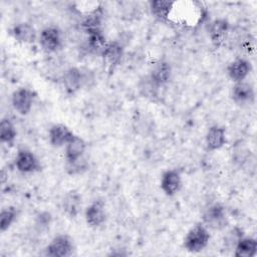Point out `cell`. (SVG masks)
<instances>
[{"instance_id": "obj_1", "label": "cell", "mask_w": 257, "mask_h": 257, "mask_svg": "<svg viewBox=\"0 0 257 257\" xmlns=\"http://www.w3.org/2000/svg\"><path fill=\"white\" fill-rule=\"evenodd\" d=\"M210 241V233L204 224H197L189 230L184 238V247L192 253L204 250Z\"/></svg>"}, {"instance_id": "obj_2", "label": "cell", "mask_w": 257, "mask_h": 257, "mask_svg": "<svg viewBox=\"0 0 257 257\" xmlns=\"http://www.w3.org/2000/svg\"><path fill=\"white\" fill-rule=\"evenodd\" d=\"M74 244L68 235L54 237L45 248V255L49 257H68L73 254Z\"/></svg>"}, {"instance_id": "obj_3", "label": "cell", "mask_w": 257, "mask_h": 257, "mask_svg": "<svg viewBox=\"0 0 257 257\" xmlns=\"http://www.w3.org/2000/svg\"><path fill=\"white\" fill-rule=\"evenodd\" d=\"M34 100V93L27 87H20L16 89L11 96V103L13 108L20 114L26 115L30 112Z\"/></svg>"}, {"instance_id": "obj_4", "label": "cell", "mask_w": 257, "mask_h": 257, "mask_svg": "<svg viewBox=\"0 0 257 257\" xmlns=\"http://www.w3.org/2000/svg\"><path fill=\"white\" fill-rule=\"evenodd\" d=\"M61 33L59 29L54 26L44 28L39 34V44L47 53L55 52L61 46Z\"/></svg>"}, {"instance_id": "obj_5", "label": "cell", "mask_w": 257, "mask_h": 257, "mask_svg": "<svg viewBox=\"0 0 257 257\" xmlns=\"http://www.w3.org/2000/svg\"><path fill=\"white\" fill-rule=\"evenodd\" d=\"M103 62L108 71H113L114 68L119 64L123 56V46L120 42L114 40L107 42L104 50L101 54Z\"/></svg>"}, {"instance_id": "obj_6", "label": "cell", "mask_w": 257, "mask_h": 257, "mask_svg": "<svg viewBox=\"0 0 257 257\" xmlns=\"http://www.w3.org/2000/svg\"><path fill=\"white\" fill-rule=\"evenodd\" d=\"M231 96L237 104H251L255 100V90L251 83L244 81L236 82L232 87Z\"/></svg>"}, {"instance_id": "obj_7", "label": "cell", "mask_w": 257, "mask_h": 257, "mask_svg": "<svg viewBox=\"0 0 257 257\" xmlns=\"http://www.w3.org/2000/svg\"><path fill=\"white\" fill-rule=\"evenodd\" d=\"M62 84L66 92L75 93L84 85L83 70L77 67H69L62 74Z\"/></svg>"}, {"instance_id": "obj_8", "label": "cell", "mask_w": 257, "mask_h": 257, "mask_svg": "<svg viewBox=\"0 0 257 257\" xmlns=\"http://www.w3.org/2000/svg\"><path fill=\"white\" fill-rule=\"evenodd\" d=\"M226 213L223 206L215 204L210 206L203 215V224L207 228L221 229L225 226Z\"/></svg>"}, {"instance_id": "obj_9", "label": "cell", "mask_w": 257, "mask_h": 257, "mask_svg": "<svg viewBox=\"0 0 257 257\" xmlns=\"http://www.w3.org/2000/svg\"><path fill=\"white\" fill-rule=\"evenodd\" d=\"M14 163L16 169L23 174H30L39 169V163L34 154L25 149L17 152Z\"/></svg>"}, {"instance_id": "obj_10", "label": "cell", "mask_w": 257, "mask_h": 257, "mask_svg": "<svg viewBox=\"0 0 257 257\" xmlns=\"http://www.w3.org/2000/svg\"><path fill=\"white\" fill-rule=\"evenodd\" d=\"M84 218L89 227L97 228L100 227L106 219V213L104 204L102 201L97 200L91 203L84 212Z\"/></svg>"}, {"instance_id": "obj_11", "label": "cell", "mask_w": 257, "mask_h": 257, "mask_svg": "<svg viewBox=\"0 0 257 257\" xmlns=\"http://www.w3.org/2000/svg\"><path fill=\"white\" fill-rule=\"evenodd\" d=\"M160 186L167 196L176 195L182 187V177L177 170H167L162 174Z\"/></svg>"}, {"instance_id": "obj_12", "label": "cell", "mask_w": 257, "mask_h": 257, "mask_svg": "<svg viewBox=\"0 0 257 257\" xmlns=\"http://www.w3.org/2000/svg\"><path fill=\"white\" fill-rule=\"evenodd\" d=\"M251 63L244 58H237L233 60L227 67L228 76L232 81H244L251 72Z\"/></svg>"}, {"instance_id": "obj_13", "label": "cell", "mask_w": 257, "mask_h": 257, "mask_svg": "<svg viewBox=\"0 0 257 257\" xmlns=\"http://www.w3.org/2000/svg\"><path fill=\"white\" fill-rule=\"evenodd\" d=\"M73 136V133L65 124L62 123L53 124L48 133L49 143L55 148L65 147V145Z\"/></svg>"}, {"instance_id": "obj_14", "label": "cell", "mask_w": 257, "mask_h": 257, "mask_svg": "<svg viewBox=\"0 0 257 257\" xmlns=\"http://www.w3.org/2000/svg\"><path fill=\"white\" fill-rule=\"evenodd\" d=\"M11 34L17 42L23 43V44H31L35 42L37 38V33L35 28L31 24L26 22L16 24L12 28Z\"/></svg>"}, {"instance_id": "obj_15", "label": "cell", "mask_w": 257, "mask_h": 257, "mask_svg": "<svg viewBox=\"0 0 257 257\" xmlns=\"http://www.w3.org/2000/svg\"><path fill=\"white\" fill-rule=\"evenodd\" d=\"M229 23L225 19H215L209 25V36L212 43L219 47L227 37Z\"/></svg>"}, {"instance_id": "obj_16", "label": "cell", "mask_w": 257, "mask_h": 257, "mask_svg": "<svg viewBox=\"0 0 257 257\" xmlns=\"http://www.w3.org/2000/svg\"><path fill=\"white\" fill-rule=\"evenodd\" d=\"M206 147L209 151H217L226 143V130L223 126H211L205 137Z\"/></svg>"}, {"instance_id": "obj_17", "label": "cell", "mask_w": 257, "mask_h": 257, "mask_svg": "<svg viewBox=\"0 0 257 257\" xmlns=\"http://www.w3.org/2000/svg\"><path fill=\"white\" fill-rule=\"evenodd\" d=\"M86 150V143L79 136L74 135L65 145V159L66 161H74L81 157Z\"/></svg>"}, {"instance_id": "obj_18", "label": "cell", "mask_w": 257, "mask_h": 257, "mask_svg": "<svg viewBox=\"0 0 257 257\" xmlns=\"http://www.w3.org/2000/svg\"><path fill=\"white\" fill-rule=\"evenodd\" d=\"M87 35L86 38V46L87 48L96 54H99L101 56L102 51L104 50L107 41L104 37V34L102 33L101 29H96V30H91L88 32H85Z\"/></svg>"}, {"instance_id": "obj_19", "label": "cell", "mask_w": 257, "mask_h": 257, "mask_svg": "<svg viewBox=\"0 0 257 257\" xmlns=\"http://www.w3.org/2000/svg\"><path fill=\"white\" fill-rule=\"evenodd\" d=\"M171 73H172V69L170 64L166 61L161 60L156 62L153 65V68L149 75L157 84H159L160 86H163L170 80Z\"/></svg>"}, {"instance_id": "obj_20", "label": "cell", "mask_w": 257, "mask_h": 257, "mask_svg": "<svg viewBox=\"0 0 257 257\" xmlns=\"http://www.w3.org/2000/svg\"><path fill=\"white\" fill-rule=\"evenodd\" d=\"M257 251V241L252 237H241L235 247L234 255L236 257H253Z\"/></svg>"}, {"instance_id": "obj_21", "label": "cell", "mask_w": 257, "mask_h": 257, "mask_svg": "<svg viewBox=\"0 0 257 257\" xmlns=\"http://www.w3.org/2000/svg\"><path fill=\"white\" fill-rule=\"evenodd\" d=\"M175 2L156 0L150 3L152 14L160 21H168L174 8Z\"/></svg>"}, {"instance_id": "obj_22", "label": "cell", "mask_w": 257, "mask_h": 257, "mask_svg": "<svg viewBox=\"0 0 257 257\" xmlns=\"http://www.w3.org/2000/svg\"><path fill=\"white\" fill-rule=\"evenodd\" d=\"M140 93L151 100H155L159 95V89L162 87L159 84H157L150 75H146L142 77L138 84Z\"/></svg>"}, {"instance_id": "obj_23", "label": "cell", "mask_w": 257, "mask_h": 257, "mask_svg": "<svg viewBox=\"0 0 257 257\" xmlns=\"http://www.w3.org/2000/svg\"><path fill=\"white\" fill-rule=\"evenodd\" d=\"M16 135H17V132L15 130V126H14L13 122L8 117L2 118L1 124H0V139H1V142L5 143V144H8V145H11L15 141Z\"/></svg>"}, {"instance_id": "obj_24", "label": "cell", "mask_w": 257, "mask_h": 257, "mask_svg": "<svg viewBox=\"0 0 257 257\" xmlns=\"http://www.w3.org/2000/svg\"><path fill=\"white\" fill-rule=\"evenodd\" d=\"M81 206L80 203V197L75 193V192H69L64 200H63V208L64 211L69 215V216H76L79 212V208Z\"/></svg>"}, {"instance_id": "obj_25", "label": "cell", "mask_w": 257, "mask_h": 257, "mask_svg": "<svg viewBox=\"0 0 257 257\" xmlns=\"http://www.w3.org/2000/svg\"><path fill=\"white\" fill-rule=\"evenodd\" d=\"M17 217V211L13 207H7L0 213V230L5 232L14 223Z\"/></svg>"}, {"instance_id": "obj_26", "label": "cell", "mask_w": 257, "mask_h": 257, "mask_svg": "<svg viewBox=\"0 0 257 257\" xmlns=\"http://www.w3.org/2000/svg\"><path fill=\"white\" fill-rule=\"evenodd\" d=\"M86 168H87V164H86V161L83 159V157L74 161H66V171L69 175L80 174L83 171H85Z\"/></svg>"}]
</instances>
